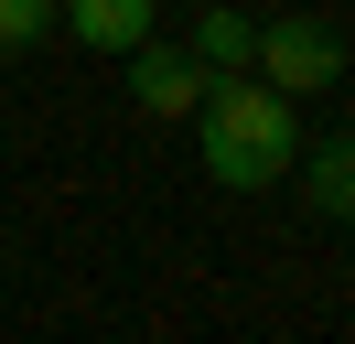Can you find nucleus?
I'll return each mask as SVG.
<instances>
[{
    "label": "nucleus",
    "mask_w": 355,
    "mask_h": 344,
    "mask_svg": "<svg viewBox=\"0 0 355 344\" xmlns=\"http://www.w3.org/2000/svg\"><path fill=\"white\" fill-rule=\"evenodd\" d=\"M194 150H205V172L226 194H259V183H280L302 162V119H291V97L269 76H216L205 108H194Z\"/></svg>",
    "instance_id": "nucleus-1"
},
{
    "label": "nucleus",
    "mask_w": 355,
    "mask_h": 344,
    "mask_svg": "<svg viewBox=\"0 0 355 344\" xmlns=\"http://www.w3.org/2000/svg\"><path fill=\"white\" fill-rule=\"evenodd\" d=\"M248 76H269L280 97H323V86L345 76V33L312 22V11H280V22H259V64H248Z\"/></svg>",
    "instance_id": "nucleus-2"
},
{
    "label": "nucleus",
    "mask_w": 355,
    "mask_h": 344,
    "mask_svg": "<svg viewBox=\"0 0 355 344\" xmlns=\"http://www.w3.org/2000/svg\"><path fill=\"white\" fill-rule=\"evenodd\" d=\"M205 86H216V76L194 64V43H162V33L130 43V97H140V119H194Z\"/></svg>",
    "instance_id": "nucleus-3"
},
{
    "label": "nucleus",
    "mask_w": 355,
    "mask_h": 344,
    "mask_svg": "<svg viewBox=\"0 0 355 344\" xmlns=\"http://www.w3.org/2000/svg\"><path fill=\"white\" fill-rule=\"evenodd\" d=\"M65 33L97 43V54H130V43L151 33V0H65Z\"/></svg>",
    "instance_id": "nucleus-4"
},
{
    "label": "nucleus",
    "mask_w": 355,
    "mask_h": 344,
    "mask_svg": "<svg viewBox=\"0 0 355 344\" xmlns=\"http://www.w3.org/2000/svg\"><path fill=\"white\" fill-rule=\"evenodd\" d=\"M194 64L205 76H248L259 64V22L248 11H194Z\"/></svg>",
    "instance_id": "nucleus-5"
},
{
    "label": "nucleus",
    "mask_w": 355,
    "mask_h": 344,
    "mask_svg": "<svg viewBox=\"0 0 355 344\" xmlns=\"http://www.w3.org/2000/svg\"><path fill=\"white\" fill-rule=\"evenodd\" d=\"M302 194H312V215H345V226H355V140H334L323 162H312Z\"/></svg>",
    "instance_id": "nucleus-6"
},
{
    "label": "nucleus",
    "mask_w": 355,
    "mask_h": 344,
    "mask_svg": "<svg viewBox=\"0 0 355 344\" xmlns=\"http://www.w3.org/2000/svg\"><path fill=\"white\" fill-rule=\"evenodd\" d=\"M54 22H65V0H0V43L22 54V43H44Z\"/></svg>",
    "instance_id": "nucleus-7"
},
{
    "label": "nucleus",
    "mask_w": 355,
    "mask_h": 344,
    "mask_svg": "<svg viewBox=\"0 0 355 344\" xmlns=\"http://www.w3.org/2000/svg\"><path fill=\"white\" fill-rule=\"evenodd\" d=\"M0 64H11V43H0Z\"/></svg>",
    "instance_id": "nucleus-8"
}]
</instances>
